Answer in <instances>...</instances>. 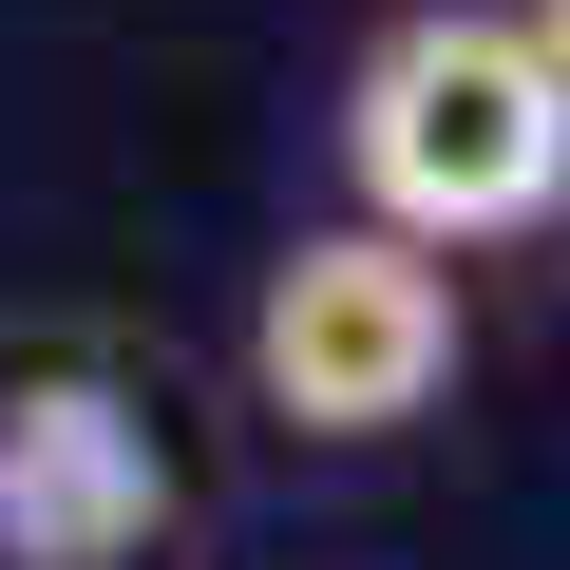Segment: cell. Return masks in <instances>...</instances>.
Instances as JSON below:
<instances>
[{
    "instance_id": "cell-1",
    "label": "cell",
    "mask_w": 570,
    "mask_h": 570,
    "mask_svg": "<svg viewBox=\"0 0 570 570\" xmlns=\"http://www.w3.org/2000/svg\"><path fill=\"white\" fill-rule=\"evenodd\" d=\"M343 171L419 247H513L570 209V58L532 39V0H419L343 77Z\"/></svg>"
},
{
    "instance_id": "cell-2",
    "label": "cell",
    "mask_w": 570,
    "mask_h": 570,
    "mask_svg": "<svg viewBox=\"0 0 570 570\" xmlns=\"http://www.w3.org/2000/svg\"><path fill=\"white\" fill-rule=\"evenodd\" d=\"M438 381H456V247H419V228H305L266 266V305H247V400L285 419V438H400V419H438Z\"/></svg>"
},
{
    "instance_id": "cell-3",
    "label": "cell",
    "mask_w": 570,
    "mask_h": 570,
    "mask_svg": "<svg viewBox=\"0 0 570 570\" xmlns=\"http://www.w3.org/2000/svg\"><path fill=\"white\" fill-rule=\"evenodd\" d=\"M171 532V456L153 419H115L96 381H39V400H0V551L20 570H115Z\"/></svg>"
},
{
    "instance_id": "cell-4",
    "label": "cell",
    "mask_w": 570,
    "mask_h": 570,
    "mask_svg": "<svg viewBox=\"0 0 570 570\" xmlns=\"http://www.w3.org/2000/svg\"><path fill=\"white\" fill-rule=\"evenodd\" d=\"M532 39H551V58H570V0H532Z\"/></svg>"
}]
</instances>
